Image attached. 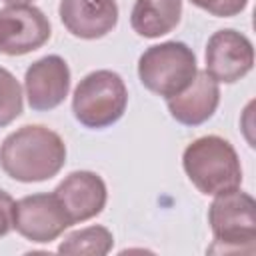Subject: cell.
<instances>
[{
	"label": "cell",
	"mask_w": 256,
	"mask_h": 256,
	"mask_svg": "<svg viewBox=\"0 0 256 256\" xmlns=\"http://www.w3.org/2000/svg\"><path fill=\"white\" fill-rule=\"evenodd\" d=\"M66 164V144L50 128L28 124L8 134L0 146L2 170L18 182H44Z\"/></svg>",
	"instance_id": "obj_1"
},
{
	"label": "cell",
	"mask_w": 256,
	"mask_h": 256,
	"mask_svg": "<svg viewBox=\"0 0 256 256\" xmlns=\"http://www.w3.org/2000/svg\"><path fill=\"white\" fill-rule=\"evenodd\" d=\"M182 166L188 180L206 196H216L242 184V166L234 146L214 134L190 142L182 154Z\"/></svg>",
	"instance_id": "obj_2"
},
{
	"label": "cell",
	"mask_w": 256,
	"mask_h": 256,
	"mask_svg": "<svg viewBox=\"0 0 256 256\" xmlns=\"http://www.w3.org/2000/svg\"><path fill=\"white\" fill-rule=\"evenodd\" d=\"M128 106V90L120 74L94 70L86 74L72 96L74 118L92 130H102L118 122Z\"/></svg>",
	"instance_id": "obj_3"
},
{
	"label": "cell",
	"mask_w": 256,
	"mask_h": 256,
	"mask_svg": "<svg viewBox=\"0 0 256 256\" xmlns=\"http://www.w3.org/2000/svg\"><path fill=\"white\" fill-rule=\"evenodd\" d=\"M198 72L196 54L184 42H162L146 48L138 60L142 86L162 98H172L186 90Z\"/></svg>",
	"instance_id": "obj_4"
},
{
	"label": "cell",
	"mask_w": 256,
	"mask_h": 256,
	"mask_svg": "<svg viewBox=\"0 0 256 256\" xmlns=\"http://www.w3.org/2000/svg\"><path fill=\"white\" fill-rule=\"evenodd\" d=\"M208 224L214 234V244H220L222 252H254L256 202L248 192L234 188L216 194L208 208Z\"/></svg>",
	"instance_id": "obj_5"
},
{
	"label": "cell",
	"mask_w": 256,
	"mask_h": 256,
	"mask_svg": "<svg viewBox=\"0 0 256 256\" xmlns=\"http://www.w3.org/2000/svg\"><path fill=\"white\" fill-rule=\"evenodd\" d=\"M48 16L32 4H8L0 8V52L24 56L50 40Z\"/></svg>",
	"instance_id": "obj_6"
},
{
	"label": "cell",
	"mask_w": 256,
	"mask_h": 256,
	"mask_svg": "<svg viewBox=\"0 0 256 256\" xmlns=\"http://www.w3.org/2000/svg\"><path fill=\"white\" fill-rule=\"evenodd\" d=\"M72 226L56 194H30L14 204V228L20 236L36 244L56 240Z\"/></svg>",
	"instance_id": "obj_7"
},
{
	"label": "cell",
	"mask_w": 256,
	"mask_h": 256,
	"mask_svg": "<svg viewBox=\"0 0 256 256\" xmlns=\"http://www.w3.org/2000/svg\"><path fill=\"white\" fill-rule=\"evenodd\" d=\"M206 72L224 84L242 80L254 66V46L238 30L224 28L214 32L206 44Z\"/></svg>",
	"instance_id": "obj_8"
},
{
	"label": "cell",
	"mask_w": 256,
	"mask_h": 256,
	"mask_svg": "<svg viewBox=\"0 0 256 256\" xmlns=\"http://www.w3.org/2000/svg\"><path fill=\"white\" fill-rule=\"evenodd\" d=\"M24 90L32 110L46 112L64 102L70 90V68L58 54L32 62L24 74Z\"/></svg>",
	"instance_id": "obj_9"
},
{
	"label": "cell",
	"mask_w": 256,
	"mask_h": 256,
	"mask_svg": "<svg viewBox=\"0 0 256 256\" xmlns=\"http://www.w3.org/2000/svg\"><path fill=\"white\" fill-rule=\"evenodd\" d=\"M56 198L60 200L64 212L68 214L70 222H86L98 216L108 200V190L104 180L90 170H76L70 172L54 190Z\"/></svg>",
	"instance_id": "obj_10"
},
{
	"label": "cell",
	"mask_w": 256,
	"mask_h": 256,
	"mask_svg": "<svg viewBox=\"0 0 256 256\" xmlns=\"http://www.w3.org/2000/svg\"><path fill=\"white\" fill-rule=\"evenodd\" d=\"M58 14L64 28L82 40L102 38L118 24L116 0H60Z\"/></svg>",
	"instance_id": "obj_11"
},
{
	"label": "cell",
	"mask_w": 256,
	"mask_h": 256,
	"mask_svg": "<svg viewBox=\"0 0 256 256\" xmlns=\"http://www.w3.org/2000/svg\"><path fill=\"white\" fill-rule=\"evenodd\" d=\"M170 116L184 126H200L210 120L220 104L218 82L206 72L198 70L192 84L180 94L166 98Z\"/></svg>",
	"instance_id": "obj_12"
},
{
	"label": "cell",
	"mask_w": 256,
	"mask_h": 256,
	"mask_svg": "<svg viewBox=\"0 0 256 256\" xmlns=\"http://www.w3.org/2000/svg\"><path fill=\"white\" fill-rule=\"evenodd\" d=\"M182 16V0H136L130 26L142 38H160L172 32Z\"/></svg>",
	"instance_id": "obj_13"
},
{
	"label": "cell",
	"mask_w": 256,
	"mask_h": 256,
	"mask_svg": "<svg viewBox=\"0 0 256 256\" xmlns=\"http://www.w3.org/2000/svg\"><path fill=\"white\" fill-rule=\"evenodd\" d=\"M114 246V236L108 228L104 226H88L82 230H76L68 234L60 246V254H88V256H104L112 250Z\"/></svg>",
	"instance_id": "obj_14"
},
{
	"label": "cell",
	"mask_w": 256,
	"mask_h": 256,
	"mask_svg": "<svg viewBox=\"0 0 256 256\" xmlns=\"http://www.w3.org/2000/svg\"><path fill=\"white\" fill-rule=\"evenodd\" d=\"M22 88L16 76L0 66V128L12 124L22 114Z\"/></svg>",
	"instance_id": "obj_15"
},
{
	"label": "cell",
	"mask_w": 256,
	"mask_h": 256,
	"mask_svg": "<svg viewBox=\"0 0 256 256\" xmlns=\"http://www.w3.org/2000/svg\"><path fill=\"white\" fill-rule=\"evenodd\" d=\"M190 2L218 18H232L240 14L248 4V0H190Z\"/></svg>",
	"instance_id": "obj_16"
},
{
	"label": "cell",
	"mask_w": 256,
	"mask_h": 256,
	"mask_svg": "<svg viewBox=\"0 0 256 256\" xmlns=\"http://www.w3.org/2000/svg\"><path fill=\"white\" fill-rule=\"evenodd\" d=\"M14 198L0 188V236H6L14 228Z\"/></svg>",
	"instance_id": "obj_17"
},
{
	"label": "cell",
	"mask_w": 256,
	"mask_h": 256,
	"mask_svg": "<svg viewBox=\"0 0 256 256\" xmlns=\"http://www.w3.org/2000/svg\"><path fill=\"white\" fill-rule=\"evenodd\" d=\"M6 4H28V2H32V0H4Z\"/></svg>",
	"instance_id": "obj_18"
}]
</instances>
